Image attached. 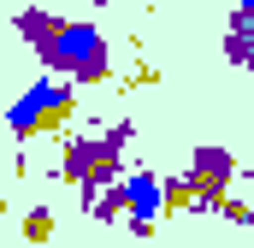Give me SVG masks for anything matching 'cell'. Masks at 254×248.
I'll use <instances>...</instances> for the list:
<instances>
[{
	"mask_svg": "<svg viewBox=\"0 0 254 248\" xmlns=\"http://www.w3.org/2000/svg\"><path fill=\"white\" fill-rule=\"evenodd\" d=\"M77 119V83L71 77H36L12 107H6V130H12V142H36V136H48V130H60V124Z\"/></svg>",
	"mask_w": 254,
	"mask_h": 248,
	"instance_id": "2",
	"label": "cell"
},
{
	"mask_svg": "<svg viewBox=\"0 0 254 248\" xmlns=\"http://www.w3.org/2000/svg\"><path fill=\"white\" fill-rule=\"evenodd\" d=\"M237 12H243V18H249V24H254V0H237Z\"/></svg>",
	"mask_w": 254,
	"mask_h": 248,
	"instance_id": "11",
	"label": "cell"
},
{
	"mask_svg": "<svg viewBox=\"0 0 254 248\" xmlns=\"http://www.w3.org/2000/svg\"><path fill=\"white\" fill-rule=\"evenodd\" d=\"M160 213H166V178L130 166V172H125V219H130V237H154Z\"/></svg>",
	"mask_w": 254,
	"mask_h": 248,
	"instance_id": "4",
	"label": "cell"
},
{
	"mask_svg": "<svg viewBox=\"0 0 254 248\" xmlns=\"http://www.w3.org/2000/svg\"><path fill=\"white\" fill-rule=\"evenodd\" d=\"M190 201H195L190 178H166V213H190Z\"/></svg>",
	"mask_w": 254,
	"mask_h": 248,
	"instance_id": "9",
	"label": "cell"
},
{
	"mask_svg": "<svg viewBox=\"0 0 254 248\" xmlns=\"http://www.w3.org/2000/svg\"><path fill=\"white\" fill-rule=\"evenodd\" d=\"M12 30H18V42H24V48H42V42L60 30V12H48V6H18Z\"/></svg>",
	"mask_w": 254,
	"mask_h": 248,
	"instance_id": "6",
	"label": "cell"
},
{
	"mask_svg": "<svg viewBox=\"0 0 254 248\" xmlns=\"http://www.w3.org/2000/svg\"><path fill=\"white\" fill-rule=\"evenodd\" d=\"M107 136H113L119 148H130V142H136V124H130V119H119V124H113V130H107Z\"/></svg>",
	"mask_w": 254,
	"mask_h": 248,
	"instance_id": "10",
	"label": "cell"
},
{
	"mask_svg": "<svg viewBox=\"0 0 254 248\" xmlns=\"http://www.w3.org/2000/svg\"><path fill=\"white\" fill-rule=\"evenodd\" d=\"M24 237H30V243H48V237H54V207H30V213H24Z\"/></svg>",
	"mask_w": 254,
	"mask_h": 248,
	"instance_id": "8",
	"label": "cell"
},
{
	"mask_svg": "<svg viewBox=\"0 0 254 248\" xmlns=\"http://www.w3.org/2000/svg\"><path fill=\"white\" fill-rule=\"evenodd\" d=\"M130 166H125V148L101 130V136H65L60 142V172L65 184H119Z\"/></svg>",
	"mask_w": 254,
	"mask_h": 248,
	"instance_id": "3",
	"label": "cell"
},
{
	"mask_svg": "<svg viewBox=\"0 0 254 248\" xmlns=\"http://www.w3.org/2000/svg\"><path fill=\"white\" fill-rule=\"evenodd\" d=\"M36 60H42V71L71 77V83H107L113 77V42L89 18H60V30L36 48Z\"/></svg>",
	"mask_w": 254,
	"mask_h": 248,
	"instance_id": "1",
	"label": "cell"
},
{
	"mask_svg": "<svg viewBox=\"0 0 254 248\" xmlns=\"http://www.w3.org/2000/svg\"><path fill=\"white\" fill-rule=\"evenodd\" d=\"M225 60L237 71H254V24L243 12H231V30H225Z\"/></svg>",
	"mask_w": 254,
	"mask_h": 248,
	"instance_id": "7",
	"label": "cell"
},
{
	"mask_svg": "<svg viewBox=\"0 0 254 248\" xmlns=\"http://www.w3.org/2000/svg\"><path fill=\"white\" fill-rule=\"evenodd\" d=\"M77 201L95 225H113V219H125V178L119 184H77Z\"/></svg>",
	"mask_w": 254,
	"mask_h": 248,
	"instance_id": "5",
	"label": "cell"
}]
</instances>
